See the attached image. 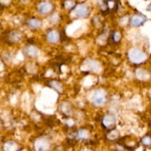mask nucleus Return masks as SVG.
I'll use <instances>...</instances> for the list:
<instances>
[{
	"label": "nucleus",
	"instance_id": "ddd939ff",
	"mask_svg": "<svg viewBox=\"0 0 151 151\" xmlns=\"http://www.w3.org/2000/svg\"><path fill=\"white\" fill-rule=\"evenodd\" d=\"M45 36H47V41H50V42H52V43L58 42V40H60V35H58V32L57 30H50Z\"/></svg>",
	"mask_w": 151,
	"mask_h": 151
},
{
	"label": "nucleus",
	"instance_id": "f3484780",
	"mask_svg": "<svg viewBox=\"0 0 151 151\" xmlns=\"http://www.w3.org/2000/svg\"><path fill=\"white\" fill-rule=\"evenodd\" d=\"M62 6L68 9H73L76 7V2L75 1H64L62 2Z\"/></svg>",
	"mask_w": 151,
	"mask_h": 151
},
{
	"label": "nucleus",
	"instance_id": "0eeeda50",
	"mask_svg": "<svg viewBox=\"0 0 151 151\" xmlns=\"http://www.w3.org/2000/svg\"><path fill=\"white\" fill-rule=\"evenodd\" d=\"M146 20H147V17H146L145 15H143V14H141V13H136L131 17L130 23L132 26L138 27V26L143 25V24L146 22Z\"/></svg>",
	"mask_w": 151,
	"mask_h": 151
},
{
	"label": "nucleus",
	"instance_id": "4468645a",
	"mask_svg": "<svg viewBox=\"0 0 151 151\" xmlns=\"http://www.w3.org/2000/svg\"><path fill=\"white\" fill-rule=\"evenodd\" d=\"M135 75H136V78L139 80H143V81H145V80H148L150 77V74L147 72L146 70H143V69H137L135 72Z\"/></svg>",
	"mask_w": 151,
	"mask_h": 151
},
{
	"label": "nucleus",
	"instance_id": "2eb2a0df",
	"mask_svg": "<svg viewBox=\"0 0 151 151\" xmlns=\"http://www.w3.org/2000/svg\"><path fill=\"white\" fill-rule=\"evenodd\" d=\"M47 86H50V87H52V89H55L58 94H60V93H62V91H63L62 84H60V83H58V82H57V81H50V82H48L47 83Z\"/></svg>",
	"mask_w": 151,
	"mask_h": 151
},
{
	"label": "nucleus",
	"instance_id": "9d476101",
	"mask_svg": "<svg viewBox=\"0 0 151 151\" xmlns=\"http://www.w3.org/2000/svg\"><path fill=\"white\" fill-rule=\"evenodd\" d=\"M21 148L18 147V144L14 141H7L3 144V151H20Z\"/></svg>",
	"mask_w": 151,
	"mask_h": 151
},
{
	"label": "nucleus",
	"instance_id": "412c9836",
	"mask_svg": "<svg viewBox=\"0 0 151 151\" xmlns=\"http://www.w3.org/2000/svg\"><path fill=\"white\" fill-rule=\"evenodd\" d=\"M147 10H148V11H151V3L147 6Z\"/></svg>",
	"mask_w": 151,
	"mask_h": 151
},
{
	"label": "nucleus",
	"instance_id": "a211bd4d",
	"mask_svg": "<svg viewBox=\"0 0 151 151\" xmlns=\"http://www.w3.org/2000/svg\"><path fill=\"white\" fill-rule=\"evenodd\" d=\"M141 142H142V144L145 146H150L151 145V136H149V135L144 136V137L142 138V140H141Z\"/></svg>",
	"mask_w": 151,
	"mask_h": 151
},
{
	"label": "nucleus",
	"instance_id": "6e6552de",
	"mask_svg": "<svg viewBox=\"0 0 151 151\" xmlns=\"http://www.w3.org/2000/svg\"><path fill=\"white\" fill-rule=\"evenodd\" d=\"M102 124L105 128L107 129H111L115 127V124H116V120L112 115H106L104 116L103 120H102Z\"/></svg>",
	"mask_w": 151,
	"mask_h": 151
},
{
	"label": "nucleus",
	"instance_id": "9b49d317",
	"mask_svg": "<svg viewBox=\"0 0 151 151\" xmlns=\"http://www.w3.org/2000/svg\"><path fill=\"white\" fill-rule=\"evenodd\" d=\"M23 52H24V55H27L29 58H35V57H37L38 50H37V48L35 47H33V45H27V47H24Z\"/></svg>",
	"mask_w": 151,
	"mask_h": 151
},
{
	"label": "nucleus",
	"instance_id": "6ab92c4d",
	"mask_svg": "<svg viewBox=\"0 0 151 151\" xmlns=\"http://www.w3.org/2000/svg\"><path fill=\"white\" fill-rule=\"evenodd\" d=\"M112 40H113V42H118L119 40H121V33L119 32V31H115V32L113 33V35L111 36Z\"/></svg>",
	"mask_w": 151,
	"mask_h": 151
},
{
	"label": "nucleus",
	"instance_id": "f257e3e1",
	"mask_svg": "<svg viewBox=\"0 0 151 151\" xmlns=\"http://www.w3.org/2000/svg\"><path fill=\"white\" fill-rule=\"evenodd\" d=\"M128 58L131 63H133V64H135V65H139L145 62L146 58H147V55H146V53L143 52V50H141L140 48L133 47L129 50Z\"/></svg>",
	"mask_w": 151,
	"mask_h": 151
},
{
	"label": "nucleus",
	"instance_id": "1a4fd4ad",
	"mask_svg": "<svg viewBox=\"0 0 151 151\" xmlns=\"http://www.w3.org/2000/svg\"><path fill=\"white\" fill-rule=\"evenodd\" d=\"M90 134L89 131L86 130V129H80V130L76 131L74 133V138L76 140H80V141H84L89 139Z\"/></svg>",
	"mask_w": 151,
	"mask_h": 151
},
{
	"label": "nucleus",
	"instance_id": "4be33fe9",
	"mask_svg": "<svg viewBox=\"0 0 151 151\" xmlns=\"http://www.w3.org/2000/svg\"><path fill=\"white\" fill-rule=\"evenodd\" d=\"M3 8H4V6H1V5H0V10H2Z\"/></svg>",
	"mask_w": 151,
	"mask_h": 151
},
{
	"label": "nucleus",
	"instance_id": "7ed1b4c3",
	"mask_svg": "<svg viewBox=\"0 0 151 151\" xmlns=\"http://www.w3.org/2000/svg\"><path fill=\"white\" fill-rule=\"evenodd\" d=\"M50 140L45 137H40L35 142V148L36 151H45L50 148Z\"/></svg>",
	"mask_w": 151,
	"mask_h": 151
},
{
	"label": "nucleus",
	"instance_id": "aec40b11",
	"mask_svg": "<svg viewBox=\"0 0 151 151\" xmlns=\"http://www.w3.org/2000/svg\"><path fill=\"white\" fill-rule=\"evenodd\" d=\"M60 38H62V40H69V38L67 37V35H65V31H64V33L62 32V37H60Z\"/></svg>",
	"mask_w": 151,
	"mask_h": 151
},
{
	"label": "nucleus",
	"instance_id": "f03ea898",
	"mask_svg": "<svg viewBox=\"0 0 151 151\" xmlns=\"http://www.w3.org/2000/svg\"><path fill=\"white\" fill-rule=\"evenodd\" d=\"M92 102L96 106H102L103 104L106 103V93L103 90H96L93 92L92 95Z\"/></svg>",
	"mask_w": 151,
	"mask_h": 151
},
{
	"label": "nucleus",
	"instance_id": "f8f14e48",
	"mask_svg": "<svg viewBox=\"0 0 151 151\" xmlns=\"http://www.w3.org/2000/svg\"><path fill=\"white\" fill-rule=\"evenodd\" d=\"M26 23H27L28 27H30L31 29H38L41 26V20L35 17L27 19Z\"/></svg>",
	"mask_w": 151,
	"mask_h": 151
},
{
	"label": "nucleus",
	"instance_id": "423d86ee",
	"mask_svg": "<svg viewBox=\"0 0 151 151\" xmlns=\"http://www.w3.org/2000/svg\"><path fill=\"white\" fill-rule=\"evenodd\" d=\"M74 13L78 17H85V16L89 15L90 8L87 4H79V5H76L74 8Z\"/></svg>",
	"mask_w": 151,
	"mask_h": 151
},
{
	"label": "nucleus",
	"instance_id": "20e7f679",
	"mask_svg": "<svg viewBox=\"0 0 151 151\" xmlns=\"http://www.w3.org/2000/svg\"><path fill=\"white\" fill-rule=\"evenodd\" d=\"M53 10V5L50 1H41L37 3V11L40 14H50Z\"/></svg>",
	"mask_w": 151,
	"mask_h": 151
},
{
	"label": "nucleus",
	"instance_id": "39448f33",
	"mask_svg": "<svg viewBox=\"0 0 151 151\" xmlns=\"http://www.w3.org/2000/svg\"><path fill=\"white\" fill-rule=\"evenodd\" d=\"M21 36H22V35H21V32L18 30L9 31L5 36V41L7 43H9V45H11V43H16L21 40Z\"/></svg>",
	"mask_w": 151,
	"mask_h": 151
},
{
	"label": "nucleus",
	"instance_id": "dca6fc26",
	"mask_svg": "<svg viewBox=\"0 0 151 151\" xmlns=\"http://www.w3.org/2000/svg\"><path fill=\"white\" fill-rule=\"evenodd\" d=\"M87 67H88V69L89 70H98L99 68H100V65L98 63L96 62V60H89L87 62Z\"/></svg>",
	"mask_w": 151,
	"mask_h": 151
}]
</instances>
